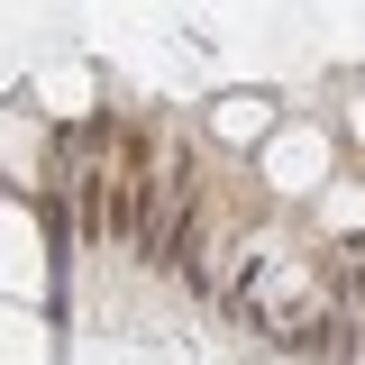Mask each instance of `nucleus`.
Returning <instances> with one entry per match:
<instances>
[{"instance_id":"obj_1","label":"nucleus","mask_w":365,"mask_h":365,"mask_svg":"<svg viewBox=\"0 0 365 365\" xmlns=\"http://www.w3.org/2000/svg\"><path fill=\"white\" fill-rule=\"evenodd\" d=\"M256 182H274L283 201H302V192H319V182H338V174H329V128H274L265 155H256Z\"/></svg>"},{"instance_id":"obj_2","label":"nucleus","mask_w":365,"mask_h":365,"mask_svg":"<svg viewBox=\"0 0 365 365\" xmlns=\"http://www.w3.org/2000/svg\"><path fill=\"white\" fill-rule=\"evenodd\" d=\"M19 283H46V228H37V201L0 192V292H19Z\"/></svg>"},{"instance_id":"obj_3","label":"nucleus","mask_w":365,"mask_h":365,"mask_svg":"<svg viewBox=\"0 0 365 365\" xmlns=\"http://www.w3.org/2000/svg\"><path fill=\"white\" fill-rule=\"evenodd\" d=\"M274 128H283V101H274V91H228V101H210V137H220L228 155H237V146L265 155Z\"/></svg>"},{"instance_id":"obj_4","label":"nucleus","mask_w":365,"mask_h":365,"mask_svg":"<svg viewBox=\"0 0 365 365\" xmlns=\"http://www.w3.org/2000/svg\"><path fill=\"white\" fill-rule=\"evenodd\" d=\"M46 356H55V347H46V319L0 302V365H46Z\"/></svg>"},{"instance_id":"obj_5","label":"nucleus","mask_w":365,"mask_h":365,"mask_svg":"<svg viewBox=\"0 0 365 365\" xmlns=\"http://www.w3.org/2000/svg\"><path fill=\"white\" fill-rule=\"evenodd\" d=\"M338 128H347V146L365 155V73H347V119H338Z\"/></svg>"}]
</instances>
